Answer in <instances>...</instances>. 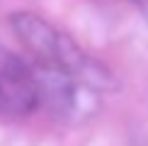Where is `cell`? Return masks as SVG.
I'll use <instances>...</instances> for the list:
<instances>
[{"label":"cell","instance_id":"cell-1","mask_svg":"<svg viewBox=\"0 0 148 146\" xmlns=\"http://www.w3.org/2000/svg\"><path fill=\"white\" fill-rule=\"evenodd\" d=\"M10 27L15 36L22 41V46L36 59V63L51 66L63 73L73 76L75 81L85 83L95 93H112L119 88L114 73L92 59L88 51H83L75 41L58 27H53L49 20H44L36 12H12L10 15Z\"/></svg>","mask_w":148,"mask_h":146},{"label":"cell","instance_id":"cell-2","mask_svg":"<svg viewBox=\"0 0 148 146\" xmlns=\"http://www.w3.org/2000/svg\"><path fill=\"white\" fill-rule=\"evenodd\" d=\"M34 83L39 90V105H44L63 122H83L97 110V95L85 83L75 81L73 76L51 68V66H32Z\"/></svg>","mask_w":148,"mask_h":146},{"label":"cell","instance_id":"cell-3","mask_svg":"<svg viewBox=\"0 0 148 146\" xmlns=\"http://www.w3.org/2000/svg\"><path fill=\"white\" fill-rule=\"evenodd\" d=\"M39 107V90L34 83L32 66L20 56L3 49L0 51V114L24 117Z\"/></svg>","mask_w":148,"mask_h":146}]
</instances>
